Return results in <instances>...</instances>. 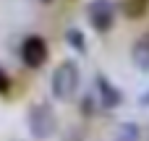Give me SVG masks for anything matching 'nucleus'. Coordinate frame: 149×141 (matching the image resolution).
I'll return each instance as SVG.
<instances>
[{
  "label": "nucleus",
  "mask_w": 149,
  "mask_h": 141,
  "mask_svg": "<svg viewBox=\"0 0 149 141\" xmlns=\"http://www.w3.org/2000/svg\"><path fill=\"white\" fill-rule=\"evenodd\" d=\"M50 89H52V97L60 99V102H71L79 92V65L73 60H63L55 71H52V78H50Z\"/></svg>",
  "instance_id": "obj_1"
},
{
  "label": "nucleus",
  "mask_w": 149,
  "mask_h": 141,
  "mask_svg": "<svg viewBox=\"0 0 149 141\" xmlns=\"http://www.w3.org/2000/svg\"><path fill=\"white\" fill-rule=\"evenodd\" d=\"M29 131H31L34 139H39V141L50 139L58 131V118H55L50 105H45V102L31 105V110H29Z\"/></svg>",
  "instance_id": "obj_2"
},
{
  "label": "nucleus",
  "mask_w": 149,
  "mask_h": 141,
  "mask_svg": "<svg viewBox=\"0 0 149 141\" xmlns=\"http://www.w3.org/2000/svg\"><path fill=\"white\" fill-rule=\"evenodd\" d=\"M86 16H89L92 29L100 31V34H105V31H110L113 24H115V5H113L110 0H92L89 8H86Z\"/></svg>",
  "instance_id": "obj_3"
},
{
  "label": "nucleus",
  "mask_w": 149,
  "mask_h": 141,
  "mask_svg": "<svg viewBox=\"0 0 149 141\" xmlns=\"http://www.w3.org/2000/svg\"><path fill=\"white\" fill-rule=\"evenodd\" d=\"M21 60H24V65L26 68H42L45 63H47V55H50V50H47V42L42 39V37H37V34H31V37H26L24 42H21Z\"/></svg>",
  "instance_id": "obj_4"
},
{
  "label": "nucleus",
  "mask_w": 149,
  "mask_h": 141,
  "mask_svg": "<svg viewBox=\"0 0 149 141\" xmlns=\"http://www.w3.org/2000/svg\"><path fill=\"white\" fill-rule=\"evenodd\" d=\"M94 86H97V99H100V105L102 107H107V110H113V107H118L120 102H123V94H120V89L107 78V76H102V73H97V78H94Z\"/></svg>",
  "instance_id": "obj_5"
},
{
  "label": "nucleus",
  "mask_w": 149,
  "mask_h": 141,
  "mask_svg": "<svg viewBox=\"0 0 149 141\" xmlns=\"http://www.w3.org/2000/svg\"><path fill=\"white\" fill-rule=\"evenodd\" d=\"M131 60H134V65H136L139 71L149 73V31L141 34V37L134 42V47H131Z\"/></svg>",
  "instance_id": "obj_6"
},
{
  "label": "nucleus",
  "mask_w": 149,
  "mask_h": 141,
  "mask_svg": "<svg viewBox=\"0 0 149 141\" xmlns=\"http://www.w3.org/2000/svg\"><path fill=\"white\" fill-rule=\"evenodd\" d=\"M120 10L128 18H141L149 10V0H120Z\"/></svg>",
  "instance_id": "obj_7"
},
{
  "label": "nucleus",
  "mask_w": 149,
  "mask_h": 141,
  "mask_svg": "<svg viewBox=\"0 0 149 141\" xmlns=\"http://www.w3.org/2000/svg\"><path fill=\"white\" fill-rule=\"evenodd\" d=\"M113 141H141V133H139V126L136 123H123L115 133Z\"/></svg>",
  "instance_id": "obj_8"
},
{
  "label": "nucleus",
  "mask_w": 149,
  "mask_h": 141,
  "mask_svg": "<svg viewBox=\"0 0 149 141\" xmlns=\"http://www.w3.org/2000/svg\"><path fill=\"white\" fill-rule=\"evenodd\" d=\"M68 42H71V44H73V47H76L79 52H84V47H86L84 37H81V34H79L76 29H71V31H68Z\"/></svg>",
  "instance_id": "obj_9"
},
{
  "label": "nucleus",
  "mask_w": 149,
  "mask_h": 141,
  "mask_svg": "<svg viewBox=\"0 0 149 141\" xmlns=\"http://www.w3.org/2000/svg\"><path fill=\"white\" fill-rule=\"evenodd\" d=\"M8 89H10V78H8V73L0 68V94H5Z\"/></svg>",
  "instance_id": "obj_10"
},
{
  "label": "nucleus",
  "mask_w": 149,
  "mask_h": 141,
  "mask_svg": "<svg viewBox=\"0 0 149 141\" xmlns=\"http://www.w3.org/2000/svg\"><path fill=\"white\" fill-rule=\"evenodd\" d=\"M139 105H144V107H149V92H144V94L139 97Z\"/></svg>",
  "instance_id": "obj_11"
},
{
  "label": "nucleus",
  "mask_w": 149,
  "mask_h": 141,
  "mask_svg": "<svg viewBox=\"0 0 149 141\" xmlns=\"http://www.w3.org/2000/svg\"><path fill=\"white\" fill-rule=\"evenodd\" d=\"M65 141H81V136H73V133H71V136H68Z\"/></svg>",
  "instance_id": "obj_12"
},
{
  "label": "nucleus",
  "mask_w": 149,
  "mask_h": 141,
  "mask_svg": "<svg viewBox=\"0 0 149 141\" xmlns=\"http://www.w3.org/2000/svg\"><path fill=\"white\" fill-rule=\"evenodd\" d=\"M42 3H50V0H42Z\"/></svg>",
  "instance_id": "obj_13"
}]
</instances>
